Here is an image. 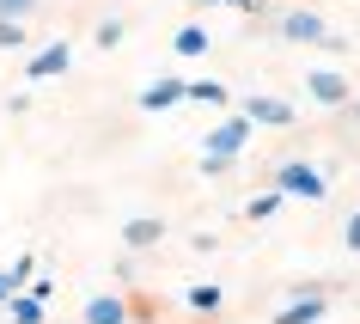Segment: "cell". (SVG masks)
I'll list each match as a JSON object with an SVG mask.
<instances>
[{
    "instance_id": "1",
    "label": "cell",
    "mask_w": 360,
    "mask_h": 324,
    "mask_svg": "<svg viewBox=\"0 0 360 324\" xmlns=\"http://www.w3.org/2000/svg\"><path fill=\"white\" fill-rule=\"evenodd\" d=\"M281 190H293V196H323V184L305 172V166H287V172H281Z\"/></svg>"
},
{
    "instance_id": "2",
    "label": "cell",
    "mask_w": 360,
    "mask_h": 324,
    "mask_svg": "<svg viewBox=\"0 0 360 324\" xmlns=\"http://www.w3.org/2000/svg\"><path fill=\"white\" fill-rule=\"evenodd\" d=\"M281 31H287V37H300V43H318V37H323V25L311 19V13H293V19H281Z\"/></svg>"
},
{
    "instance_id": "3",
    "label": "cell",
    "mask_w": 360,
    "mask_h": 324,
    "mask_svg": "<svg viewBox=\"0 0 360 324\" xmlns=\"http://www.w3.org/2000/svg\"><path fill=\"white\" fill-rule=\"evenodd\" d=\"M245 135H250V123H238V116H232L226 129L214 135V153H238V147H245Z\"/></svg>"
},
{
    "instance_id": "4",
    "label": "cell",
    "mask_w": 360,
    "mask_h": 324,
    "mask_svg": "<svg viewBox=\"0 0 360 324\" xmlns=\"http://www.w3.org/2000/svg\"><path fill=\"white\" fill-rule=\"evenodd\" d=\"M61 68H68V43L43 49V56H37V68H31V80H49V74H61Z\"/></svg>"
},
{
    "instance_id": "5",
    "label": "cell",
    "mask_w": 360,
    "mask_h": 324,
    "mask_svg": "<svg viewBox=\"0 0 360 324\" xmlns=\"http://www.w3.org/2000/svg\"><path fill=\"white\" fill-rule=\"evenodd\" d=\"M86 318H92V324H122V300H110V294H104V300L86 306Z\"/></svg>"
},
{
    "instance_id": "6",
    "label": "cell",
    "mask_w": 360,
    "mask_h": 324,
    "mask_svg": "<svg viewBox=\"0 0 360 324\" xmlns=\"http://www.w3.org/2000/svg\"><path fill=\"white\" fill-rule=\"evenodd\" d=\"M318 312H323L318 300H300V306H287V312H281V318H275V324H311V318H318Z\"/></svg>"
},
{
    "instance_id": "7",
    "label": "cell",
    "mask_w": 360,
    "mask_h": 324,
    "mask_svg": "<svg viewBox=\"0 0 360 324\" xmlns=\"http://www.w3.org/2000/svg\"><path fill=\"white\" fill-rule=\"evenodd\" d=\"M250 116H263V123H287V104H275V98H257V104H250Z\"/></svg>"
},
{
    "instance_id": "8",
    "label": "cell",
    "mask_w": 360,
    "mask_h": 324,
    "mask_svg": "<svg viewBox=\"0 0 360 324\" xmlns=\"http://www.w3.org/2000/svg\"><path fill=\"white\" fill-rule=\"evenodd\" d=\"M311 92H318V98H330V104H336V98L348 92V86H342L336 74H311Z\"/></svg>"
},
{
    "instance_id": "9",
    "label": "cell",
    "mask_w": 360,
    "mask_h": 324,
    "mask_svg": "<svg viewBox=\"0 0 360 324\" xmlns=\"http://www.w3.org/2000/svg\"><path fill=\"white\" fill-rule=\"evenodd\" d=\"M171 98H184V80H171V86H153V92H147V104L159 111V104H171Z\"/></svg>"
},
{
    "instance_id": "10",
    "label": "cell",
    "mask_w": 360,
    "mask_h": 324,
    "mask_svg": "<svg viewBox=\"0 0 360 324\" xmlns=\"http://www.w3.org/2000/svg\"><path fill=\"white\" fill-rule=\"evenodd\" d=\"M31 0H0V25H13V13H25Z\"/></svg>"
},
{
    "instance_id": "11",
    "label": "cell",
    "mask_w": 360,
    "mask_h": 324,
    "mask_svg": "<svg viewBox=\"0 0 360 324\" xmlns=\"http://www.w3.org/2000/svg\"><path fill=\"white\" fill-rule=\"evenodd\" d=\"M348 245L360 251V214H354V220H348Z\"/></svg>"
},
{
    "instance_id": "12",
    "label": "cell",
    "mask_w": 360,
    "mask_h": 324,
    "mask_svg": "<svg viewBox=\"0 0 360 324\" xmlns=\"http://www.w3.org/2000/svg\"><path fill=\"white\" fill-rule=\"evenodd\" d=\"M0 294H6V275H0Z\"/></svg>"
}]
</instances>
